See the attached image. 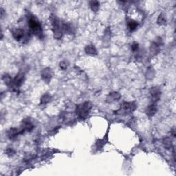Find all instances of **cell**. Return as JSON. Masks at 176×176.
<instances>
[{
	"mask_svg": "<svg viewBox=\"0 0 176 176\" xmlns=\"http://www.w3.org/2000/svg\"><path fill=\"white\" fill-rule=\"evenodd\" d=\"M4 10H3V8H1V18L3 19L4 17Z\"/></svg>",
	"mask_w": 176,
	"mask_h": 176,
	"instance_id": "cell-25",
	"label": "cell"
},
{
	"mask_svg": "<svg viewBox=\"0 0 176 176\" xmlns=\"http://www.w3.org/2000/svg\"><path fill=\"white\" fill-rule=\"evenodd\" d=\"M2 79L4 81L5 84L6 85H8V86H9V87H10L11 83H12L13 79H11V77L9 76V75H8V74H4V76H3V77H2Z\"/></svg>",
	"mask_w": 176,
	"mask_h": 176,
	"instance_id": "cell-20",
	"label": "cell"
},
{
	"mask_svg": "<svg viewBox=\"0 0 176 176\" xmlns=\"http://www.w3.org/2000/svg\"><path fill=\"white\" fill-rule=\"evenodd\" d=\"M131 50L133 52H137L138 50H139V44L137 42H134L131 45Z\"/></svg>",
	"mask_w": 176,
	"mask_h": 176,
	"instance_id": "cell-24",
	"label": "cell"
},
{
	"mask_svg": "<svg viewBox=\"0 0 176 176\" xmlns=\"http://www.w3.org/2000/svg\"><path fill=\"white\" fill-rule=\"evenodd\" d=\"M85 52L86 54H88V55H91V56H95L98 54V52H97L96 47L92 44H89L86 46L85 48Z\"/></svg>",
	"mask_w": 176,
	"mask_h": 176,
	"instance_id": "cell-16",
	"label": "cell"
},
{
	"mask_svg": "<svg viewBox=\"0 0 176 176\" xmlns=\"http://www.w3.org/2000/svg\"><path fill=\"white\" fill-rule=\"evenodd\" d=\"M28 26L32 33L39 38H42L43 30L41 24L36 17L31 15L28 17Z\"/></svg>",
	"mask_w": 176,
	"mask_h": 176,
	"instance_id": "cell-1",
	"label": "cell"
},
{
	"mask_svg": "<svg viewBox=\"0 0 176 176\" xmlns=\"http://www.w3.org/2000/svg\"><path fill=\"white\" fill-rule=\"evenodd\" d=\"M5 153L8 157H13L15 155L16 151H15V149L12 148V147H8V148L6 149Z\"/></svg>",
	"mask_w": 176,
	"mask_h": 176,
	"instance_id": "cell-22",
	"label": "cell"
},
{
	"mask_svg": "<svg viewBox=\"0 0 176 176\" xmlns=\"http://www.w3.org/2000/svg\"><path fill=\"white\" fill-rule=\"evenodd\" d=\"M34 127V125L33 121L30 118H25L22 120L21 124V131L22 134H24V132H30L33 130Z\"/></svg>",
	"mask_w": 176,
	"mask_h": 176,
	"instance_id": "cell-7",
	"label": "cell"
},
{
	"mask_svg": "<svg viewBox=\"0 0 176 176\" xmlns=\"http://www.w3.org/2000/svg\"><path fill=\"white\" fill-rule=\"evenodd\" d=\"M50 22L52 25V30H53L54 37L57 39H61L63 36V31L62 28V23L58 19L57 16L52 15L50 17Z\"/></svg>",
	"mask_w": 176,
	"mask_h": 176,
	"instance_id": "cell-2",
	"label": "cell"
},
{
	"mask_svg": "<svg viewBox=\"0 0 176 176\" xmlns=\"http://www.w3.org/2000/svg\"><path fill=\"white\" fill-rule=\"evenodd\" d=\"M92 108V104L89 101L79 104L76 108V116L82 120L86 119L89 116V112H90Z\"/></svg>",
	"mask_w": 176,
	"mask_h": 176,
	"instance_id": "cell-3",
	"label": "cell"
},
{
	"mask_svg": "<svg viewBox=\"0 0 176 176\" xmlns=\"http://www.w3.org/2000/svg\"><path fill=\"white\" fill-rule=\"evenodd\" d=\"M136 108L137 105L134 102H125L122 103L120 109L116 111V114L122 115L129 114L134 112Z\"/></svg>",
	"mask_w": 176,
	"mask_h": 176,
	"instance_id": "cell-4",
	"label": "cell"
},
{
	"mask_svg": "<svg viewBox=\"0 0 176 176\" xmlns=\"http://www.w3.org/2000/svg\"><path fill=\"white\" fill-rule=\"evenodd\" d=\"M127 28L129 30L134 31L137 29L138 26V23L134 19H127Z\"/></svg>",
	"mask_w": 176,
	"mask_h": 176,
	"instance_id": "cell-15",
	"label": "cell"
},
{
	"mask_svg": "<svg viewBox=\"0 0 176 176\" xmlns=\"http://www.w3.org/2000/svg\"><path fill=\"white\" fill-rule=\"evenodd\" d=\"M158 111V107L155 103H152L146 109V114L149 117L154 116Z\"/></svg>",
	"mask_w": 176,
	"mask_h": 176,
	"instance_id": "cell-12",
	"label": "cell"
},
{
	"mask_svg": "<svg viewBox=\"0 0 176 176\" xmlns=\"http://www.w3.org/2000/svg\"><path fill=\"white\" fill-rule=\"evenodd\" d=\"M62 28L63 33L67 34H72L74 32V28L73 27V25L68 22L62 23Z\"/></svg>",
	"mask_w": 176,
	"mask_h": 176,
	"instance_id": "cell-14",
	"label": "cell"
},
{
	"mask_svg": "<svg viewBox=\"0 0 176 176\" xmlns=\"http://www.w3.org/2000/svg\"><path fill=\"white\" fill-rule=\"evenodd\" d=\"M19 134H22L21 131H20V129L17 128H10L7 131V136L11 140H16Z\"/></svg>",
	"mask_w": 176,
	"mask_h": 176,
	"instance_id": "cell-11",
	"label": "cell"
},
{
	"mask_svg": "<svg viewBox=\"0 0 176 176\" xmlns=\"http://www.w3.org/2000/svg\"><path fill=\"white\" fill-rule=\"evenodd\" d=\"M41 79L46 83H49L53 79V70L50 68H46L41 71Z\"/></svg>",
	"mask_w": 176,
	"mask_h": 176,
	"instance_id": "cell-9",
	"label": "cell"
},
{
	"mask_svg": "<svg viewBox=\"0 0 176 176\" xmlns=\"http://www.w3.org/2000/svg\"><path fill=\"white\" fill-rule=\"evenodd\" d=\"M163 144L164 146L166 149H169L172 147V140L170 138L166 137L165 138H164L163 140Z\"/></svg>",
	"mask_w": 176,
	"mask_h": 176,
	"instance_id": "cell-19",
	"label": "cell"
},
{
	"mask_svg": "<svg viewBox=\"0 0 176 176\" xmlns=\"http://www.w3.org/2000/svg\"><path fill=\"white\" fill-rule=\"evenodd\" d=\"M166 19L164 16L163 15V14H160L159 15V17H158V19H157V23L158 24H159L160 25H164L166 24Z\"/></svg>",
	"mask_w": 176,
	"mask_h": 176,
	"instance_id": "cell-21",
	"label": "cell"
},
{
	"mask_svg": "<svg viewBox=\"0 0 176 176\" xmlns=\"http://www.w3.org/2000/svg\"><path fill=\"white\" fill-rule=\"evenodd\" d=\"M25 33L24 30L21 28H15L12 31L13 38L17 41H22L25 37Z\"/></svg>",
	"mask_w": 176,
	"mask_h": 176,
	"instance_id": "cell-10",
	"label": "cell"
},
{
	"mask_svg": "<svg viewBox=\"0 0 176 176\" xmlns=\"http://www.w3.org/2000/svg\"><path fill=\"white\" fill-rule=\"evenodd\" d=\"M25 80V75L23 72H19L17 74L15 77L12 80V83L10 85V88H12L13 90L17 91L23 85Z\"/></svg>",
	"mask_w": 176,
	"mask_h": 176,
	"instance_id": "cell-5",
	"label": "cell"
},
{
	"mask_svg": "<svg viewBox=\"0 0 176 176\" xmlns=\"http://www.w3.org/2000/svg\"><path fill=\"white\" fill-rule=\"evenodd\" d=\"M59 66H60V68L61 69V70H65L68 67V63L66 62L65 61H62L59 63Z\"/></svg>",
	"mask_w": 176,
	"mask_h": 176,
	"instance_id": "cell-23",
	"label": "cell"
},
{
	"mask_svg": "<svg viewBox=\"0 0 176 176\" xmlns=\"http://www.w3.org/2000/svg\"><path fill=\"white\" fill-rule=\"evenodd\" d=\"M162 39L161 37H158L155 39V41H153L151 48H150V52L152 56H155L160 53L162 45Z\"/></svg>",
	"mask_w": 176,
	"mask_h": 176,
	"instance_id": "cell-6",
	"label": "cell"
},
{
	"mask_svg": "<svg viewBox=\"0 0 176 176\" xmlns=\"http://www.w3.org/2000/svg\"><path fill=\"white\" fill-rule=\"evenodd\" d=\"M89 6H90L91 9L94 11V12H97L99 9L100 3L98 1H91L89 2Z\"/></svg>",
	"mask_w": 176,
	"mask_h": 176,
	"instance_id": "cell-18",
	"label": "cell"
},
{
	"mask_svg": "<svg viewBox=\"0 0 176 176\" xmlns=\"http://www.w3.org/2000/svg\"><path fill=\"white\" fill-rule=\"evenodd\" d=\"M51 100V96L49 94H45L42 96L41 98V102H40V105H44L48 103Z\"/></svg>",
	"mask_w": 176,
	"mask_h": 176,
	"instance_id": "cell-17",
	"label": "cell"
},
{
	"mask_svg": "<svg viewBox=\"0 0 176 176\" xmlns=\"http://www.w3.org/2000/svg\"><path fill=\"white\" fill-rule=\"evenodd\" d=\"M150 96H151L152 103H156L160 99L161 90L158 87H153L149 91Z\"/></svg>",
	"mask_w": 176,
	"mask_h": 176,
	"instance_id": "cell-8",
	"label": "cell"
},
{
	"mask_svg": "<svg viewBox=\"0 0 176 176\" xmlns=\"http://www.w3.org/2000/svg\"><path fill=\"white\" fill-rule=\"evenodd\" d=\"M121 97V95L118 93V92H111V93H109L108 94V96H107L106 99V102L107 103H112L114 101H116V100H119Z\"/></svg>",
	"mask_w": 176,
	"mask_h": 176,
	"instance_id": "cell-13",
	"label": "cell"
}]
</instances>
